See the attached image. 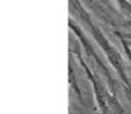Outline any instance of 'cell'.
<instances>
[{
    "mask_svg": "<svg viewBox=\"0 0 131 114\" xmlns=\"http://www.w3.org/2000/svg\"><path fill=\"white\" fill-rule=\"evenodd\" d=\"M69 7H71V10H72L73 15L77 16V17H79L81 22L88 27V31L91 32L92 38L96 41V43L100 45L101 49L104 51V53H105V56H107L108 62H110V65H111L112 68H114V71L118 74L121 82H123L124 87H125V91H127L128 97L131 98V81H130V78H128V75H127V69H125V64H124L123 56H121L119 52L115 49V46L107 39V36L104 35V32L101 31V27L92 20L91 15L84 9V6L81 4L79 0H69Z\"/></svg>",
    "mask_w": 131,
    "mask_h": 114,
    "instance_id": "cell-1",
    "label": "cell"
},
{
    "mask_svg": "<svg viewBox=\"0 0 131 114\" xmlns=\"http://www.w3.org/2000/svg\"><path fill=\"white\" fill-rule=\"evenodd\" d=\"M78 58H79V64H81V66L84 68L85 74H86L89 82H91V85H92V88H94L95 101H96L98 108L101 110V113H102V114H108V113H110V107L112 106V107H114L115 114H123L124 110H123V107L119 106L118 98H115V97L111 94V91H108L107 88H105V85H104V82L101 81V78L96 75L94 71H91V68L85 64L84 59H81V56H78Z\"/></svg>",
    "mask_w": 131,
    "mask_h": 114,
    "instance_id": "cell-2",
    "label": "cell"
},
{
    "mask_svg": "<svg viewBox=\"0 0 131 114\" xmlns=\"http://www.w3.org/2000/svg\"><path fill=\"white\" fill-rule=\"evenodd\" d=\"M68 26H69V29L73 32V35H75V36L78 38L79 43L82 45V48H84L85 53H86V56H89L94 62H95V65L98 66V69H100L101 72L104 74V77L108 80L110 91H111V94L117 98V84L114 82V78H112V75H111V71L107 68V65L104 64V61H102V59L100 58V55L95 52V49L92 48L91 42H89V39L86 38V35L84 33V31H81V26H78L77 22L73 20V17H69V20H68Z\"/></svg>",
    "mask_w": 131,
    "mask_h": 114,
    "instance_id": "cell-3",
    "label": "cell"
},
{
    "mask_svg": "<svg viewBox=\"0 0 131 114\" xmlns=\"http://www.w3.org/2000/svg\"><path fill=\"white\" fill-rule=\"evenodd\" d=\"M69 75H71V85H72V88L75 90V92H77L78 97H79V98H82V94H81V90H79V85H78V81L75 80V74H73L72 64L69 65Z\"/></svg>",
    "mask_w": 131,
    "mask_h": 114,
    "instance_id": "cell-4",
    "label": "cell"
},
{
    "mask_svg": "<svg viewBox=\"0 0 131 114\" xmlns=\"http://www.w3.org/2000/svg\"><path fill=\"white\" fill-rule=\"evenodd\" d=\"M115 2L118 4L119 10L123 12V13H125V15L131 16V3L130 2H127V0H115Z\"/></svg>",
    "mask_w": 131,
    "mask_h": 114,
    "instance_id": "cell-5",
    "label": "cell"
}]
</instances>
